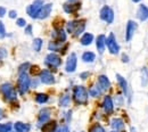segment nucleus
I'll return each instance as SVG.
<instances>
[{"label":"nucleus","mask_w":148,"mask_h":132,"mask_svg":"<svg viewBox=\"0 0 148 132\" xmlns=\"http://www.w3.org/2000/svg\"><path fill=\"white\" fill-rule=\"evenodd\" d=\"M73 98L76 104L84 105L88 101V91L83 85H76L73 90Z\"/></svg>","instance_id":"f257e3e1"},{"label":"nucleus","mask_w":148,"mask_h":132,"mask_svg":"<svg viewBox=\"0 0 148 132\" xmlns=\"http://www.w3.org/2000/svg\"><path fill=\"white\" fill-rule=\"evenodd\" d=\"M86 29L84 21H72L67 23V32L72 33L74 36H80Z\"/></svg>","instance_id":"f03ea898"},{"label":"nucleus","mask_w":148,"mask_h":132,"mask_svg":"<svg viewBox=\"0 0 148 132\" xmlns=\"http://www.w3.org/2000/svg\"><path fill=\"white\" fill-rule=\"evenodd\" d=\"M0 91L5 96V98L9 101H13L16 99V91L13 88V85L10 83H3L0 85Z\"/></svg>","instance_id":"7ed1b4c3"},{"label":"nucleus","mask_w":148,"mask_h":132,"mask_svg":"<svg viewBox=\"0 0 148 132\" xmlns=\"http://www.w3.org/2000/svg\"><path fill=\"white\" fill-rule=\"evenodd\" d=\"M42 7H43V0H34L27 7V15L32 18H37Z\"/></svg>","instance_id":"20e7f679"},{"label":"nucleus","mask_w":148,"mask_h":132,"mask_svg":"<svg viewBox=\"0 0 148 132\" xmlns=\"http://www.w3.org/2000/svg\"><path fill=\"white\" fill-rule=\"evenodd\" d=\"M30 84H31V80L29 75L26 73H19L18 77V90L19 94H24L30 88Z\"/></svg>","instance_id":"39448f33"},{"label":"nucleus","mask_w":148,"mask_h":132,"mask_svg":"<svg viewBox=\"0 0 148 132\" xmlns=\"http://www.w3.org/2000/svg\"><path fill=\"white\" fill-rule=\"evenodd\" d=\"M106 46H107V48H108V50H110L111 54H113V55L119 54L120 47H119V44H117V42H116V39H115L113 33H111V34L108 36V38L106 39Z\"/></svg>","instance_id":"423d86ee"},{"label":"nucleus","mask_w":148,"mask_h":132,"mask_svg":"<svg viewBox=\"0 0 148 132\" xmlns=\"http://www.w3.org/2000/svg\"><path fill=\"white\" fill-rule=\"evenodd\" d=\"M45 63L50 68H57L62 64V59H60V57L58 56V55H56V54H49L48 56L46 57Z\"/></svg>","instance_id":"0eeeda50"},{"label":"nucleus","mask_w":148,"mask_h":132,"mask_svg":"<svg viewBox=\"0 0 148 132\" xmlns=\"http://www.w3.org/2000/svg\"><path fill=\"white\" fill-rule=\"evenodd\" d=\"M100 18L105 22H107L108 24L113 23L114 21V13L112 10V8H110L108 6H104L100 10Z\"/></svg>","instance_id":"6e6552de"},{"label":"nucleus","mask_w":148,"mask_h":132,"mask_svg":"<svg viewBox=\"0 0 148 132\" xmlns=\"http://www.w3.org/2000/svg\"><path fill=\"white\" fill-rule=\"evenodd\" d=\"M76 65H77V58H76V55L72 53L69 58H67V60H66V65H65V71L66 72H69V73H72L75 71V68H76Z\"/></svg>","instance_id":"1a4fd4ad"},{"label":"nucleus","mask_w":148,"mask_h":132,"mask_svg":"<svg viewBox=\"0 0 148 132\" xmlns=\"http://www.w3.org/2000/svg\"><path fill=\"white\" fill-rule=\"evenodd\" d=\"M40 80H41V82L45 83V84H53V83L55 82L54 75H53L49 71H47V70H45V71H42V72L40 73Z\"/></svg>","instance_id":"9d476101"},{"label":"nucleus","mask_w":148,"mask_h":132,"mask_svg":"<svg viewBox=\"0 0 148 132\" xmlns=\"http://www.w3.org/2000/svg\"><path fill=\"white\" fill-rule=\"evenodd\" d=\"M50 118V109L48 108H43L40 111L39 114V120H38V125H43L45 123H47Z\"/></svg>","instance_id":"9b49d317"},{"label":"nucleus","mask_w":148,"mask_h":132,"mask_svg":"<svg viewBox=\"0 0 148 132\" xmlns=\"http://www.w3.org/2000/svg\"><path fill=\"white\" fill-rule=\"evenodd\" d=\"M137 23H134L133 21H129L128 22V25H127V32H125V40L127 41H130L132 37H133V34H134V32H136V30H137Z\"/></svg>","instance_id":"f8f14e48"},{"label":"nucleus","mask_w":148,"mask_h":132,"mask_svg":"<svg viewBox=\"0 0 148 132\" xmlns=\"http://www.w3.org/2000/svg\"><path fill=\"white\" fill-rule=\"evenodd\" d=\"M98 85H99L100 90L106 91V90L110 89V87H111V82H110L108 77H107L106 75H100L99 77H98Z\"/></svg>","instance_id":"ddd939ff"},{"label":"nucleus","mask_w":148,"mask_h":132,"mask_svg":"<svg viewBox=\"0 0 148 132\" xmlns=\"http://www.w3.org/2000/svg\"><path fill=\"white\" fill-rule=\"evenodd\" d=\"M51 9H53V5L51 3H47V5H43V7L41 8L39 15H38L37 18L40 19H45L49 16V14L51 13Z\"/></svg>","instance_id":"4468645a"},{"label":"nucleus","mask_w":148,"mask_h":132,"mask_svg":"<svg viewBox=\"0 0 148 132\" xmlns=\"http://www.w3.org/2000/svg\"><path fill=\"white\" fill-rule=\"evenodd\" d=\"M80 7H81L80 2H69V3L64 5V10L67 14H73V13L77 12L80 9Z\"/></svg>","instance_id":"2eb2a0df"},{"label":"nucleus","mask_w":148,"mask_h":132,"mask_svg":"<svg viewBox=\"0 0 148 132\" xmlns=\"http://www.w3.org/2000/svg\"><path fill=\"white\" fill-rule=\"evenodd\" d=\"M53 38L55 39V42L63 43L66 40V33L63 31V29H57L55 32L53 33Z\"/></svg>","instance_id":"dca6fc26"},{"label":"nucleus","mask_w":148,"mask_h":132,"mask_svg":"<svg viewBox=\"0 0 148 132\" xmlns=\"http://www.w3.org/2000/svg\"><path fill=\"white\" fill-rule=\"evenodd\" d=\"M103 107L105 109V112L107 114L113 113V109H114V105H113V100L110 96H106L105 99H104V103H103Z\"/></svg>","instance_id":"f3484780"},{"label":"nucleus","mask_w":148,"mask_h":132,"mask_svg":"<svg viewBox=\"0 0 148 132\" xmlns=\"http://www.w3.org/2000/svg\"><path fill=\"white\" fill-rule=\"evenodd\" d=\"M96 46H97L98 51H99L100 54H103L104 50H105V46H106V37H105L104 34L98 36L97 41H96Z\"/></svg>","instance_id":"a211bd4d"},{"label":"nucleus","mask_w":148,"mask_h":132,"mask_svg":"<svg viewBox=\"0 0 148 132\" xmlns=\"http://www.w3.org/2000/svg\"><path fill=\"white\" fill-rule=\"evenodd\" d=\"M137 16L140 21H146L148 18V7H146L145 5H140L137 12Z\"/></svg>","instance_id":"6ab92c4d"},{"label":"nucleus","mask_w":148,"mask_h":132,"mask_svg":"<svg viewBox=\"0 0 148 132\" xmlns=\"http://www.w3.org/2000/svg\"><path fill=\"white\" fill-rule=\"evenodd\" d=\"M57 131V123L55 121H48L47 123L43 124L42 127V132H56Z\"/></svg>","instance_id":"aec40b11"},{"label":"nucleus","mask_w":148,"mask_h":132,"mask_svg":"<svg viewBox=\"0 0 148 132\" xmlns=\"http://www.w3.org/2000/svg\"><path fill=\"white\" fill-rule=\"evenodd\" d=\"M14 128H15L16 132H29L31 129V125L26 124V123H23V122H16Z\"/></svg>","instance_id":"412c9836"},{"label":"nucleus","mask_w":148,"mask_h":132,"mask_svg":"<svg viewBox=\"0 0 148 132\" xmlns=\"http://www.w3.org/2000/svg\"><path fill=\"white\" fill-rule=\"evenodd\" d=\"M112 128L115 130H122L124 128V122L121 118H113L112 120Z\"/></svg>","instance_id":"4be33fe9"},{"label":"nucleus","mask_w":148,"mask_h":132,"mask_svg":"<svg viewBox=\"0 0 148 132\" xmlns=\"http://www.w3.org/2000/svg\"><path fill=\"white\" fill-rule=\"evenodd\" d=\"M92 41H93V36L90 34V33H86V34H83L82 38H81V43H82L83 46H89V44H91Z\"/></svg>","instance_id":"5701e85b"},{"label":"nucleus","mask_w":148,"mask_h":132,"mask_svg":"<svg viewBox=\"0 0 148 132\" xmlns=\"http://www.w3.org/2000/svg\"><path fill=\"white\" fill-rule=\"evenodd\" d=\"M82 59H83V62H86V63H92L93 60L96 59V55L91 53V51H86L83 55H82Z\"/></svg>","instance_id":"b1692460"},{"label":"nucleus","mask_w":148,"mask_h":132,"mask_svg":"<svg viewBox=\"0 0 148 132\" xmlns=\"http://www.w3.org/2000/svg\"><path fill=\"white\" fill-rule=\"evenodd\" d=\"M116 77H117V81H119V83H120V85H121V88H122L123 92L127 94H128V83H127L125 79H123V77L120 75V74H117V75H116Z\"/></svg>","instance_id":"393cba45"},{"label":"nucleus","mask_w":148,"mask_h":132,"mask_svg":"<svg viewBox=\"0 0 148 132\" xmlns=\"http://www.w3.org/2000/svg\"><path fill=\"white\" fill-rule=\"evenodd\" d=\"M70 101H71L70 96H69V94H64V96H62V98L59 99V105H60L62 107H66V106L70 105Z\"/></svg>","instance_id":"a878e982"},{"label":"nucleus","mask_w":148,"mask_h":132,"mask_svg":"<svg viewBox=\"0 0 148 132\" xmlns=\"http://www.w3.org/2000/svg\"><path fill=\"white\" fill-rule=\"evenodd\" d=\"M36 100L39 104H45L48 101V96L46 94H38L37 97H36Z\"/></svg>","instance_id":"bb28decb"},{"label":"nucleus","mask_w":148,"mask_h":132,"mask_svg":"<svg viewBox=\"0 0 148 132\" xmlns=\"http://www.w3.org/2000/svg\"><path fill=\"white\" fill-rule=\"evenodd\" d=\"M141 74H143V79H141V84L144 85V87H146L148 83V71L147 68H143V71H141Z\"/></svg>","instance_id":"cd10ccee"},{"label":"nucleus","mask_w":148,"mask_h":132,"mask_svg":"<svg viewBox=\"0 0 148 132\" xmlns=\"http://www.w3.org/2000/svg\"><path fill=\"white\" fill-rule=\"evenodd\" d=\"M13 125L10 123H0V132H10Z\"/></svg>","instance_id":"c85d7f7f"},{"label":"nucleus","mask_w":148,"mask_h":132,"mask_svg":"<svg viewBox=\"0 0 148 132\" xmlns=\"http://www.w3.org/2000/svg\"><path fill=\"white\" fill-rule=\"evenodd\" d=\"M100 92H101L100 88L99 87H96V85L91 87V89L89 90V94H90V96H92V97H98L100 94Z\"/></svg>","instance_id":"c756f323"},{"label":"nucleus","mask_w":148,"mask_h":132,"mask_svg":"<svg viewBox=\"0 0 148 132\" xmlns=\"http://www.w3.org/2000/svg\"><path fill=\"white\" fill-rule=\"evenodd\" d=\"M60 44H62V43L51 41V42L49 43V49H50V50H54V51H58V50L62 49V46H60Z\"/></svg>","instance_id":"7c9ffc66"},{"label":"nucleus","mask_w":148,"mask_h":132,"mask_svg":"<svg viewBox=\"0 0 148 132\" xmlns=\"http://www.w3.org/2000/svg\"><path fill=\"white\" fill-rule=\"evenodd\" d=\"M41 47H42V40L39 38L34 39V40H33V49H34L36 51H40Z\"/></svg>","instance_id":"2f4dec72"},{"label":"nucleus","mask_w":148,"mask_h":132,"mask_svg":"<svg viewBox=\"0 0 148 132\" xmlns=\"http://www.w3.org/2000/svg\"><path fill=\"white\" fill-rule=\"evenodd\" d=\"M90 132H106L105 129L100 124H95L92 128L90 129Z\"/></svg>","instance_id":"473e14b6"},{"label":"nucleus","mask_w":148,"mask_h":132,"mask_svg":"<svg viewBox=\"0 0 148 132\" xmlns=\"http://www.w3.org/2000/svg\"><path fill=\"white\" fill-rule=\"evenodd\" d=\"M5 36H6V30H5L3 23L0 21V38H3Z\"/></svg>","instance_id":"72a5a7b5"},{"label":"nucleus","mask_w":148,"mask_h":132,"mask_svg":"<svg viewBox=\"0 0 148 132\" xmlns=\"http://www.w3.org/2000/svg\"><path fill=\"white\" fill-rule=\"evenodd\" d=\"M27 67H30V64H29V63L23 64V65L19 67V73H25V71L27 70Z\"/></svg>","instance_id":"f704fd0d"},{"label":"nucleus","mask_w":148,"mask_h":132,"mask_svg":"<svg viewBox=\"0 0 148 132\" xmlns=\"http://www.w3.org/2000/svg\"><path fill=\"white\" fill-rule=\"evenodd\" d=\"M17 25L18 26H25L26 25V22L24 18H18L17 19Z\"/></svg>","instance_id":"c9c22d12"},{"label":"nucleus","mask_w":148,"mask_h":132,"mask_svg":"<svg viewBox=\"0 0 148 132\" xmlns=\"http://www.w3.org/2000/svg\"><path fill=\"white\" fill-rule=\"evenodd\" d=\"M25 32H26V34H31L32 33V26L31 25H27L26 29H25Z\"/></svg>","instance_id":"e433bc0d"},{"label":"nucleus","mask_w":148,"mask_h":132,"mask_svg":"<svg viewBox=\"0 0 148 132\" xmlns=\"http://www.w3.org/2000/svg\"><path fill=\"white\" fill-rule=\"evenodd\" d=\"M6 14V8L5 7H0V17H3Z\"/></svg>","instance_id":"4c0bfd02"},{"label":"nucleus","mask_w":148,"mask_h":132,"mask_svg":"<svg viewBox=\"0 0 148 132\" xmlns=\"http://www.w3.org/2000/svg\"><path fill=\"white\" fill-rule=\"evenodd\" d=\"M5 56H7V51H6V49L0 48V58H1V57H5Z\"/></svg>","instance_id":"58836bf2"},{"label":"nucleus","mask_w":148,"mask_h":132,"mask_svg":"<svg viewBox=\"0 0 148 132\" xmlns=\"http://www.w3.org/2000/svg\"><path fill=\"white\" fill-rule=\"evenodd\" d=\"M56 132H69V128H67V127H63V128L58 129Z\"/></svg>","instance_id":"ea45409f"},{"label":"nucleus","mask_w":148,"mask_h":132,"mask_svg":"<svg viewBox=\"0 0 148 132\" xmlns=\"http://www.w3.org/2000/svg\"><path fill=\"white\" fill-rule=\"evenodd\" d=\"M16 16H17V14H16L15 10H12V12L9 13V17H10V18H15Z\"/></svg>","instance_id":"a19ab883"},{"label":"nucleus","mask_w":148,"mask_h":132,"mask_svg":"<svg viewBox=\"0 0 148 132\" xmlns=\"http://www.w3.org/2000/svg\"><path fill=\"white\" fill-rule=\"evenodd\" d=\"M123 62H128V57L125 55H123Z\"/></svg>","instance_id":"79ce46f5"},{"label":"nucleus","mask_w":148,"mask_h":132,"mask_svg":"<svg viewBox=\"0 0 148 132\" xmlns=\"http://www.w3.org/2000/svg\"><path fill=\"white\" fill-rule=\"evenodd\" d=\"M1 117H3V112L0 109V118H1Z\"/></svg>","instance_id":"37998d69"},{"label":"nucleus","mask_w":148,"mask_h":132,"mask_svg":"<svg viewBox=\"0 0 148 132\" xmlns=\"http://www.w3.org/2000/svg\"><path fill=\"white\" fill-rule=\"evenodd\" d=\"M132 1H134V2H139L140 0H132Z\"/></svg>","instance_id":"c03bdc74"},{"label":"nucleus","mask_w":148,"mask_h":132,"mask_svg":"<svg viewBox=\"0 0 148 132\" xmlns=\"http://www.w3.org/2000/svg\"><path fill=\"white\" fill-rule=\"evenodd\" d=\"M132 132H136V131H134V129H132Z\"/></svg>","instance_id":"a18cd8bd"},{"label":"nucleus","mask_w":148,"mask_h":132,"mask_svg":"<svg viewBox=\"0 0 148 132\" xmlns=\"http://www.w3.org/2000/svg\"><path fill=\"white\" fill-rule=\"evenodd\" d=\"M112 132H115V131H112Z\"/></svg>","instance_id":"49530a36"},{"label":"nucleus","mask_w":148,"mask_h":132,"mask_svg":"<svg viewBox=\"0 0 148 132\" xmlns=\"http://www.w3.org/2000/svg\"><path fill=\"white\" fill-rule=\"evenodd\" d=\"M10 132H13V131H10Z\"/></svg>","instance_id":"de8ad7c7"},{"label":"nucleus","mask_w":148,"mask_h":132,"mask_svg":"<svg viewBox=\"0 0 148 132\" xmlns=\"http://www.w3.org/2000/svg\"><path fill=\"white\" fill-rule=\"evenodd\" d=\"M71 1H72V0H71Z\"/></svg>","instance_id":"09e8293b"}]
</instances>
